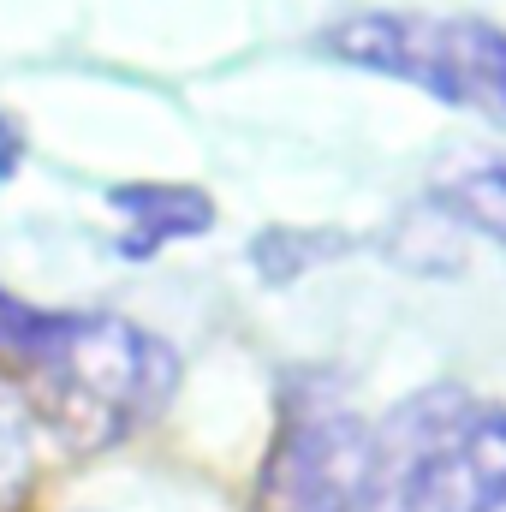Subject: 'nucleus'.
<instances>
[{
	"label": "nucleus",
	"instance_id": "obj_3",
	"mask_svg": "<svg viewBox=\"0 0 506 512\" xmlns=\"http://www.w3.org/2000/svg\"><path fill=\"white\" fill-rule=\"evenodd\" d=\"M316 48L506 126V30L477 12H352L334 18Z\"/></svg>",
	"mask_w": 506,
	"mask_h": 512
},
{
	"label": "nucleus",
	"instance_id": "obj_7",
	"mask_svg": "<svg viewBox=\"0 0 506 512\" xmlns=\"http://www.w3.org/2000/svg\"><path fill=\"white\" fill-rule=\"evenodd\" d=\"M346 251H352V239L334 227H268L251 245V268L268 286H286V280H298V274H310Z\"/></svg>",
	"mask_w": 506,
	"mask_h": 512
},
{
	"label": "nucleus",
	"instance_id": "obj_6",
	"mask_svg": "<svg viewBox=\"0 0 506 512\" xmlns=\"http://www.w3.org/2000/svg\"><path fill=\"white\" fill-rule=\"evenodd\" d=\"M429 203L447 227H471L506 251V155L465 149V155L441 161L429 179Z\"/></svg>",
	"mask_w": 506,
	"mask_h": 512
},
{
	"label": "nucleus",
	"instance_id": "obj_8",
	"mask_svg": "<svg viewBox=\"0 0 506 512\" xmlns=\"http://www.w3.org/2000/svg\"><path fill=\"white\" fill-rule=\"evenodd\" d=\"M30 477H36V417L24 393L0 376V512H18Z\"/></svg>",
	"mask_w": 506,
	"mask_h": 512
},
{
	"label": "nucleus",
	"instance_id": "obj_4",
	"mask_svg": "<svg viewBox=\"0 0 506 512\" xmlns=\"http://www.w3.org/2000/svg\"><path fill=\"white\" fill-rule=\"evenodd\" d=\"M370 489V423L328 370L280 382L274 441L256 477L251 512H364Z\"/></svg>",
	"mask_w": 506,
	"mask_h": 512
},
{
	"label": "nucleus",
	"instance_id": "obj_5",
	"mask_svg": "<svg viewBox=\"0 0 506 512\" xmlns=\"http://www.w3.org/2000/svg\"><path fill=\"white\" fill-rule=\"evenodd\" d=\"M108 203L126 221L120 251L131 262L155 256L161 245H173V239H197V233L215 227V197L197 191V185H114Z\"/></svg>",
	"mask_w": 506,
	"mask_h": 512
},
{
	"label": "nucleus",
	"instance_id": "obj_1",
	"mask_svg": "<svg viewBox=\"0 0 506 512\" xmlns=\"http://www.w3.org/2000/svg\"><path fill=\"white\" fill-rule=\"evenodd\" d=\"M0 352L18 370L30 417L72 453H108L137 435L179 382L161 334L102 304H30L0 286Z\"/></svg>",
	"mask_w": 506,
	"mask_h": 512
},
{
	"label": "nucleus",
	"instance_id": "obj_9",
	"mask_svg": "<svg viewBox=\"0 0 506 512\" xmlns=\"http://www.w3.org/2000/svg\"><path fill=\"white\" fill-rule=\"evenodd\" d=\"M18 143H24V137H18V126L0 114V179H12V173H18Z\"/></svg>",
	"mask_w": 506,
	"mask_h": 512
},
{
	"label": "nucleus",
	"instance_id": "obj_2",
	"mask_svg": "<svg viewBox=\"0 0 506 512\" xmlns=\"http://www.w3.org/2000/svg\"><path fill=\"white\" fill-rule=\"evenodd\" d=\"M364 512H506V405L459 382L405 393L370 423Z\"/></svg>",
	"mask_w": 506,
	"mask_h": 512
}]
</instances>
